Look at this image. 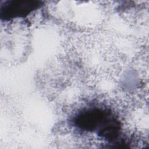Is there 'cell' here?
<instances>
[{"instance_id":"1","label":"cell","mask_w":149,"mask_h":149,"mask_svg":"<svg viewBox=\"0 0 149 149\" xmlns=\"http://www.w3.org/2000/svg\"><path fill=\"white\" fill-rule=\"evenodd\" d=\"M38 6V2L27 1H9L4 6L5 19L15 17H24Z\"/></svg>"}]
</instances>
